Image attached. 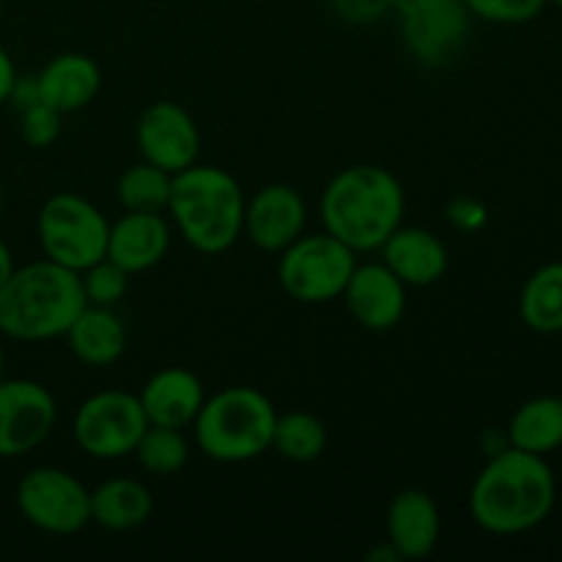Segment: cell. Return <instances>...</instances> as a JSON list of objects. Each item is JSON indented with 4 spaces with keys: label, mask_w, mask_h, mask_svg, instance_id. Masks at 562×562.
Wrapping results in <instances>:
<instances>
[{
    "label": "cell",
    "mask_w": 562,
    "mask_h": 562,
    "mask_svg": "<svg viewBox=\"0 0 562 562\" xmlns=\"http://www.w3.org/2000/svg\"><path fill=\"white\" fill-rule=\"evenodd\" d=\"M558 477L543 456L505 448L488 456L470 488V516L492 536H521L549 519Z\"/></svg>",
    "instance_id": "1"
},
{
    "label": "cell",
    "mask_w": 562,
    "mask_h": 562,
    "mask_svg": "<svg viewBox=\"0 0 562 562\" xmlns=\"http://www.w3.org/2000/svg\"><path fill=\"white\" fill-rule=\"evenodd\" d=\"M404 187L379 165H351L335 173L318 203L324 231L357 256L379 250L404 225Z\"/></svg>",
    "instance_id": "2"
},
{
    "label": "cell",
    "mask_w": 562,
    "mask_h": 562,
    "mask_svg": "<svg viewBox=\"0 0 562 562\" xmlns=\"http://www.w3.org/2000/svg\"><path fill=\"white\" fill-rule=\"evenodd\" d=\"M80 274L42 258L14 272L0 285V335L20 344L64 338L86 307Z\"/></svg>",
    "instance_id": "3"
},
{
    "label": "cell",
    "mask_w": 562,
    "mask_h": 562,
    "mask_svg": "<svg viewBox=\"0 0 562 562\" xmlns=\"http://www.w3.org/2000/svg\"><path fill=\"white\" fill-rule=\"evenodd\" d=\"M247 198L223 168L190 165L173 176L168 212L181 239L201 256H220L245 236Z\"/></svg>",
    "instance_id": "4"
},
{
    "label": "cell",
    "mask_w": 562,
    "mask_h": 562,
    "mask_svg": "<svg viewBox=\"0 0 562 562\" xmlns=\"http://www.w3.org/2000/svg\"><path fill=\"white\" fill-rule=\"evenodd\" d=\"M278 409L256 387H225L203 401L192 431L206 459L220 464H245L272 450Z\"/></svg>",
    "instance_id": "5"
},
{
    "label": "cell",
    "mask_w": 562,
    "mask_h": 562,
    "mask_svg": "<svg viewBox=\"0 0 562 562\" xmlns=\"http://www.w3.org/2000/svg\"><path fill=\"white\" fill-rule=\"evenodd\" d=\"M36 236L44 258L80 274L108 256L110 223L88 198L58 192L38 209Z\"/></svg>",
    "instance_id": "6"
},
{
    "label": "cell",
    "mask_w": 562,
    "mask_h": 562,
    "mask_svg": "<svg viewBox=\"0 0 562 562\" xmlns=\"http://www.w3.org/2000/svg\"><path fill=\"white\" fill-rule=\"evenodd\" d=\"M278 256L280 289L302 305L340 300L357 267V252L327 231L302 234Z\"/></svg>",
    "instance_id": "7"
},
{
    "label": "cell",
    "mask_w": 562,
    "mask_h": 562,
    "mask_svg": "<svg viewBox=\"0 0 562 562\" xmlns=\"http://www.w3.org/2000/svg\"><path fill=\"white\" fill-rule=\"evenodd\" d=\"M148 428L140 398L124 390H102L77 406L71 417L75 445L97 461H119L135 453L137 439Z\"/></svg>",
    "instance_id": "8"
},
{
    "label": "cell",
    "mask_w": 562,
    "mask_h": 562,
    "mask_svg": "<svg viewBox=\"0 0 562 562\" xmlns=\"http://www.w3.org/2000/svg\"><path fill=\"white\" fill-rule=\"evenodd\" d=\"M22 519L49 536H75L91 525V492L80 477L58 467H36L16 483Z\"/></svg>",
    "instance_id": "9"
},
{
    "label": "cell",
    "mask_w": 562,
    "mask_h": 562,
    "mask_svg": "<svg viewBox=\"0 0 562 562\" xmlns=\"http://www.w3.org/2000/svg\"><path fill=\"white\" fill-rule=\"evenodd\" d=\"M398 33L417 64L437 69L464 49L470 36V9L464 0H395Z\"/></svg>",
    "instance_id": "10"
},
{
    "label": "cell",
    "mask_w": 562,
    "mask_h": 562,
    "mask_svg": "<svg viewBox=\"0 0 562 562\" xmlns=\"http://www.w3.org/2000/svg\"><path fill=\"white\" fill-rule=\"evenodd\" d=\"M58 420L53 393L33 379H0V459H20L47 442Z\"/></svg>",
    "instance_id": "11"
},
{
    "label": "cell",
    "mask_w": 562,
    "mask_h": 562,
    "mask_svg": "<svg viewBox=\"0 0 562 562\" xmlns=\"http://www.w3.org/2000/svg\"><path fill=\"white\" fill-rule=\"evenodd\" d=\"M137 151L146 162L181 173L198 162L201 154V130L195 119L176 102H154L140 113L135 126Z\"/></svg>",
    "instance_id": "12"
},
{
    "label": "cell",
    "mask_w": 562,
    "mask_h": 562,
    "mask_svg": "<svg viewBox=\"0 0 562 562\" xmlns=\"http://www.w3.org/2000/svg\"><path fill=\"white\" fill-rule=\"evenodd\" d=\"M340 300L368 333H387L406 313V285L384 261L357 263Z\"/></svg>",
    "instance_id": "13"
},
{
    "label": "cell",
    "mask_w": 562,
    "mask_h": 562,
    "mask_svg": "<svg viewBox=\"0 0 562 562\" xmlns=\"http://www.w3.org/2000/svg\"><path fill=\"white\" fill-rule=\"evenodd\" d=\"M307 203L291 184H267L247 201L245 236L263 252H283L305 234Z\"/></svg>",
    "instance_id": "14"
},
{
    "label": "cell",
    "mask_w": 562,
    "mask_h": 562,
    "mask_svg": "<svg viewBox=\"0 0 562 562\" xmlns=\"http://www.w3.org/2000/svg\"><path fill=\"white\" fill-rule=\"evenodd\" d=\"M442 514L437 499L423 488H404L387 508V543L398 560H423L437 549Z\"/></svg>",
    "instance_id": "15"
},
{
    "label": "cell",
    "mask_w": 562,
    "mask_h": 562,
    "mask_svg": "<svg viewBox=\"0 0 562 562\" xmlns=\"http://www.w3.org/2000/svg\"><path fill=\"white\" fill-rule=\"evenodd\" d=\"M379 252L406 289H426L448 272V247L437 234L420 225L395 228Z\"/></svg>",
    "instance_id": "16"
},
{
    "label": "cell",
    "mask_w": 562,
    "mask_h": 562,
    "mask_svg": "<svg viewBox=\"0 0 562 562\" xmlns=\"http://www.w3.org/2000/svg\"><path fill=\"white\" fill-rule=\"evenodd\" d=\"M170 250V225L159 212H124L110 223L108 258L130 274L148 272Z\"/></svg>",
    "instance_id": "17"
},
{
    "label": "cell",
    "mask_w": 562,
    "mask_h": 562,
    "mask_svg": "<svg viewBox=\"0 0 562 562\" xmlns=\"http://www.w3.org/2000/svg\"><path fill=\"white\" fill-rule=\"evenodd\" d=\"M148 426L190 428L201 412L206 393L203 382L187 368H162L137 393Z\"/></svg>",
    "instance_id": "18"
},
{
    "label": "cell",
    "mask_w": 562,
    "mask_h": 562,
    "mask_svg": "<svg viewBox=\"0 0 562 562\" xmlns=\"http://www.w3.org/2000/svg\"><path fill=\"white\" fill-rule=\"evenodd\" d=\"M38 99L60 115L88 108L102 91V69L82 53H60L36 75Z\"/></svg>",
    "instance_id": "19"
},
{
    "label": "cell",
    "mask_w": 562,
    "mask_h": 562,
    "mask_svg": "<svg viewBox=\"0 0 562 562\" xmlns=\"http://www.w3.org/2000/svg\"><path fill=\"white\" fill-rule=\"evenodd\" d=\"M64 338L71 355L91 368L113 366L126 351V327L113 307L86 305Z\"/></svg>",
    "instance_id": "20"
},
{
    "label": "cell",
    "mask_w": 562,
    "mask_h": 562,
    "mask_svg": "<svg viewBox=\"0 0 562 562\" xmlns=\"http://www.w3.org/2000/svg\"><path fill=\"white\" fill-rule=\"evenodd\" d=\"M154 514V494L135 477H110L91 492V525L110 532H130Z\"/></svg>",
    "instance_id": "21"
},
{
    "label": "cell",
    "mask_w": 562,
    "mask_h": 562,
    "mask_svg": "<svg viewBox=\"0 0 562 562\" xmlns=\"http://www.w3.org/2000/svg\"><path fill=\"white\" fill-rule=\"evenodd\" d=\"M508 445L525 453H536L547 459L549 453L562 448V398L560 395H536L525 401L510 415L505 428Z\"/></svg>",
    "instance_id": "22"
},
{
    "label": "cell",
    "mask_w": 562,
    "mask_h": 562,
    "mask_svg": "<svg viewBox=\"0 0 562 562\" xmlns=\"http://www.w3.org/2000/svg\"><path fill=\"white\" fill-rule=\"evenodd\" d=\"M519 316L538 335L562 333V261L538 267L519 294Z\"/></svg>",
    "instance_id": "23"
},
{
    "label": "cell",
    "mask_w": 562,
    "mask_h": 562,
    "mask_svg": "<svg viewBox=\"0 0 562 562\" xmlns=\"http://www.w3.org/2000/svg\"><path fill=\"white\" fill-rule=\"evenodd\" d=\"M327 442V426L313 412L291 409L283 412V415L278 412L272 431V450H278L283 459L294 461V464H311V461L322 459Z\"/></svg>",
    "instance_id": "24"
},
{
    "label": "cell",
    "mask_w": 562,
    "mask_h": 562,
    "mask_svg": "<svg viewBox=\"0 0 562 562\" xmlns=\"http://www.w3.org/2000/svg\"><path fill=\"white\" fill-rule=\"evenodd\" d=\"M170 187H173V176L168 170L157 168V165L140 159L137 165L126 168L119 176L115 184V198H119L124 212H168Z\"/></svg>",
    "instance_id": "25"
},
{
    "label": "cell",
    "mask_w": 562,
    "mask_h": 562,
    "mask_svg": "<svg viewBox=\"0 0 562 562\" xmlns=\"http://www.w3.org/2000/svg\"><path fill=\"white\" fill-rule=\"evenodd\" d=\"M132 456H135L140 470H146L148 475L170 477L184 470L187 461H190V442H187L181 428L148 426L143 437L137 439Z\"/></svg>",
    "instance_id": "26"
},
{
    "label": "cell",
    "mask_w": 562,
    "mask_h": 562,
    "mask_svg": "<svg viewBox=\"0 0 562 562\" xmlns=\"http://www.w3.org/2000/svg\"><path fill=\"white\" fill-rule=\"evenodd\" d=\"M130 278L132 274L124 267H119V263L104 256L102 261L91 263V267L80 272L86 302L99 307H115L124 300L126 291H130Z\"/></svg>",
    "instance_id": "27"
},
{
    "label": "cell",
    "mask_w": 562,
    "mask_h": 562,
    "mask_svg": "<svg viewBox=\"0 0 562 562\" xmlns=\"http://www.w3.org/2000/svg\"><path fill=\"white\" fill-rule=\"evenodd\" d=\"M464 3L472 16L494 25H525L547 9V0H464Z\"/></svg>",
    "instance_id": "28"
},
{
    "label": "cell",
    "mask_w": 562,
    "mask_h": 562,
    "mask_svg": "<svg viewBox=\"0 0 562 562\" xmlns=\"http://www.w3.org/2000/svg\"><path fill=\"white\" fill-rule=\"evenodd\" d=\"M60 119H64V115L44 102H36L31 104V108L20 110L22 140L31 148H49L60 137Z\"/></svg>",
    "instance_id": "29"
},
{
    "label": "cell",
    "mask_w": 562,
    "mask_h": 562,
    "mask_svg": "<svg viewBox=\"0 0 562 562\" xmlns=\"http://www.w3.org/2000/svg\"><path fill=\"white\" fill-rule=\"evenodd\" d=\"M395 0H329L335 14L355 25H366V22L382 20L387 11H393Z\"/></svg>",
    "instance_id": "30"
},
{
    "label": "cell",
    "mask_w": 562,
    "mask_h": 562,
    "mask_svg": "<svg viewBox=\"0 0 562 562\" xmlns=\"http://www.w3.org/2000/svg\"><path fill=\"white\" fill-rule=\"evenodd\" d=\"M16 80V69H14V60L11 55L0 47V104L9 102L11 97V88H14Z\"/></svg>",
    "instance_id": "31"
},
{
    "label": "cell",
    "mask_w": 562,
    "mask_h": 562,
    "mask_svg": "<svg viewBox=\"0 0 562 562\" xmlns=\"http://www.w3.org/2000/svg\"><path fill=\"white\" fill-rule=\"evenodd\" d=\"M14 256H11V250H9V245H5V239L3 236H0V285L5 283V278H9L11 272H14Z\"/></svg>",
    "instance_id": "32"
},
{
    "label": "cell",
    "mask_w": 562,
    "mask_h": 562,
    "mask_svg": "<svg viewBox=\"0 0 562 562\" xmlns=\"http://www.w3.org/2000/svg\"><path fill=\"white\" fill-rule=\"evenodd\" d=\"M3 368H5V355H3V346H0V379H3Z\"/></svg>",
    "instance_id": "33"
},
{
    "label": "cell",
    "mask_w": 562,
    "mask_h": 562,
    "mask_svg": "<svg viewBox=\"0 0 562 562\" xmlns=\"http://www.w3.org/2000/svg\"><path fill=\"white\" fill-rule=\"evenodd\" d=\"M547 3H554V5H558V9H562V0H547Z\"/></svg>",
    "instance_id": "34"
}]
</instances>
